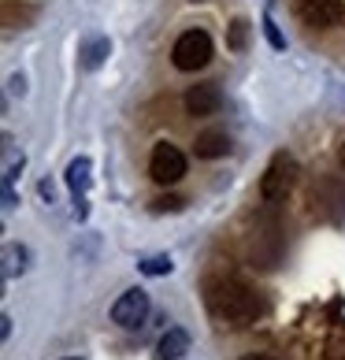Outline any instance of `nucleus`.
<instances>
[{"label":"nucleus","instance_id":"obj_5","mask_svg":"<svg viewBox=\"0 0 345 360\" xmlns=\"http://www.w3.org/2000/svg\"><path fill=\"white\" fill-rule=\"evenodd\" d=\"M145 316H149V293L145 290H126L119 293V301L112 304V323H119L123 330H134L145 323Z\"/></svg>","mask_w":345,"mask_h":360},{"label":"nucleus","instance_id":"obj_2","mask_svg":"<svg viewBox=\"0 0 345 360\" xmlns=\"http://www.w3.org/2000/svg\"><path fill=\"white\" fill-rule=\"evenodd\" d=\"M297 175H301L297 160L289 156V153H275L271 164H268V171H263V179H260L263 201H268V205L286 201V197L294 193V186H297Z\"/></svg>","mask_w":345,"mask_h":360},{"label":"nucleus","instance_id":"obj_10","mask_svg":"<svg viewBox=\"0 0 345 360\" xmlns=\"http://www.w3.org/2000/svg\"><path fill=\"white\" fill-rule=\"evenodd\" d=\"M197 156L201 160H219V156H227L230 153V138L223 134V130H204L201 138H197Z\"/></svg>","mask_w":345,"mask_h":360},{"label":"nucleus","instance_id":"obj_8","mask_svg":"<svg viewBox=\"0 0 345 360\" xmlns=\"http://www.w3.org/2000/svg\"><path fill=\"white\" fill-rule=\"evenodd\" d=\"M93 164H89V156H74L71 164H67V186H71V193H74V216L78 219H86V190H89V182H93Z\"/></svg>","mask_w":345,"mask_h":360},{"label":"nucleus","instance_id":"obj_13","mask_svg":"<svg viewBox=\"0 0 345 360\" xmlns=\"http://www.w3.org/2000/svg\"><path fill=\"white\" fill-rule=\"evenodd\" d=\"M245 41H249V22H245V19H237V22L230 26V49H234V52H242Z\"/></svg>","mask_w":345,"mask_h":360},{"label":"nucleus","instance_id":"obj_9","mask_svg":"<svg viewBox=\"0 0 345 360\" xmlns=\"http://www.w3.org/2000/svg\"><path fill=\"white\" fill-rule=\"evenodd\" d=\"M190 353V335L182 327H167L164 338L156 342V360H182Z\"/></svg>","mask_w":345,"mask_h":360},{"label":"nucleus","instance_id":"obj_1","mask_svg":"<svg viewBox=\"0 0 345 360\" xmlns=\"http://www.w3.org/2000/svg\"><path fill=\"white\" fill-rule=\"evenodd\" d=\"M208 312L219 319L223 327H253L260 312H263V301L256 290H249L245 283H237V278H216V283H208Z\"/></svg>","mask_w":345,"mask_h":360},{"label":"nucleus","instance_id":"obj_21","mask_svg":"<svg viewBox=\"0 0 345 360\" xmlns=\"http://www.w3.org/2000/svg\"><path fill=\"white\" fill-rule=\"evenodd\" d=\"M71 360H74V356H71Z\"/></svg>","mask_w":345,"mask_h":360},{"label":"nucleus","instance_id":"obj_7","mask_svg":"<svg viewBox=\"0 0 345 360\" xmlns=\"http://www.w3.org/2000/svg\"><path fill=\"white\" fill-rule=\"evenodd\" d=\"M223 108V89L216 82H201V86H190L185 89V112L197 115V119H208Z\"/></svg>","mask_w":345,"mask_h":360},{"label":"nucleus","instance_id":"obj_17","mask_svg":"<svg viewBox=\"0 0 345 360\" xmlns=\"http://www.w3.org/2000/svg\"><path fill=\"white\" fill-rule=\"evenodd\" d=\"M19 205V197H15V182H4V212H11Z\"/></svg>","mask_w":345,"mask_h":360},{"label":"nucleus","instance_id":"obj_11","mask_svg":"<svg viewBox=\"0 0 345 360\" xmlns=\"http://www.w3.org/2000/svg\"><path fill=\"white\" fill-rule=\"evenodd\" d=\"M108 52H112L108 37H86L82 49H78V56H82V68H86V71H97L100 63L108 60Z\"/></svg>","mask_w":345,"mask_h":360},{"label":"nucleus","instance_id":"obj_3","mask_svg":"<svg viewBox=\"0 0 345 360\" xmlns=\"http://www.w3.org/2000/svg\"><path fill=\"white\" fill-rule=\"evenodd\" d=\"M171 60H175L178 71H201V68H208V60H211V37L204 30L178 34L175 49H171Z\"/></svg>","mask_w":345,"mask_h":360},{"label":"nucleus","instance_id":"obj_14","mask_svg":"<svg viewBox=\"0 0 345 360\" xmlns=\"http://www.w3.org/2000/svg\"><path fill=\"white\" fill-rule=\"evenodd\" d=\"M141 271L145 275H167L171 271V257H149V260H141Z\"/></svg>","mask_w":345,"mask_h":360},{"label":"nucleus","instance_id":"obj_16","mask_svg":"<svg viewBox=\"0 0 345 360\" xmlns=\"http://www.w3.org/2000/svg\"><path fill=\"white\" fill-rule=\"evenodd\" d=\"M182 197H160V201H156V212H182Z\"/></svg>","mask_w":345,"mask_h":360},{"label":"nucleus","instance_id":"obj_15","mask_svg":"<svg viewBox=\"0 0 345 360\" xmlns=\"http://www.w3.org/2000/svg\"><path fill=\"white\" fill-rule=\"evenodd\" d=\"M263 34H268V41H271L275 49H286V41H282V34H278V26H275L271 19H263Z\"/></svg>","mask_w":345,"mask_h":360},{"label":"nucleus","instance_id":"obj_12","mask_svg":"<svg viewBox=\"0 0 345 360\" xmlns=\"http://www.w3.org/2000/svg\"><path fill=\"white\" fill-rule=\"evenodd\" d=\"M26 252L22 245H4V278H15V275H22L26 271Z\"/></svg>","mask_w":345,"mask_h":360},{"label":"nucleus","instance_id":"obj_18","mask_svg":"<svg viewBox=\"0 0 345 360\" xmlns=\"http://www.w3.org/2000/svg\"><path fill=\"white\" fill-rule=\"evenodd\" d=\"M0 335H4V338L11 335V316H0Z\"/></svg>","mask_w":345,"mask_h":360},{"label":"nucleus","instance_id":"obj_6","mask_svg":"<svg viewBox=\"0 0 345 360\" xmlns=\"http://www.w3.org/2000/svg\"><path fill=\"white\" fill-rule=\"evenodd\" d=\"M297 15L312 30H330L345 19V4L341 0H297Z\"/></svg>","mask_w":345,"mask_h":360},{"label":"nucleus","instance_id":"obj_4","mask_svg":"<svg viewBox=\"0 0 345 360\" xmlns=\"http://www.w3.org/2000/svg\"><path fill=\"white\" fill-rule=\"evenodd\" d=\"M149 175H152L156 186H175V182H182V175H185V156H182L178 145H171V141L152 145Z\"/></svg>","mask_w":345,"mask_h":360},{"label":"nucleus","instance_id":"obj_19","mask_svg":"<svg viewBox=\"0 0 345 360\" xmlns=\"http://www.w3.org/2000/svg\"><path fill=\"white\" fill-rule=\"evenodd\" d=\"M338 164L345 167V145H341V149H338Z\"/></svg>","mask_w":345,"mask_h":360},{"label":"nucleus","instance_id":"obj_20","mask_svg":"<svg viewBox=\"0 0 345 360\" xmlns=\"http://www.w3.org/2000/svg\"><path fill=\"white\" fill-rule=\"evenodd\" d=\"M245 360H271V356H245Z\"/></svg>","mask_w":345,"mask_h":360}]
</instances>
